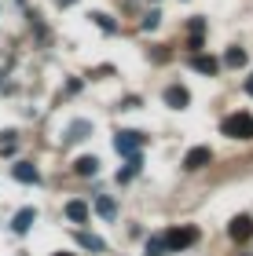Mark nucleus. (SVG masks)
I'll list each match as a JSON object with an SVG mask.
<instances>
[{
  "label": "nucleus",
  "mask_w": 253,
  "mask_h": 256,
  "mask_svg": "<svg viewBox=\"0 0 253 256\" xmlns=\"http://www.w3.org/2000/svg\"><path fill=\"white\" fill-rule=\"evenodd\" d=\"M220 132L227 139H253V114H231V118L220 121Z\"/></svg>",
  "instance_id": "f257e3e1"
},
{
  "label": "nucleus",
  "mask_w": 253,
  "mask_h": 256,
  "mask_svg": "<svg viewBox=\"0 0 253 256\" xmlns=\"http://www.w3.org/2000/svg\"><path fill=\"white\" fill-rule=\"evenodd\" d=\"M165 242V252H180V249H191L198 242V227H172L169 234H162Z\"/></svg>",
  "instance_id": "f03ea898"
},
{
  "label": "nucleus",
  "mask_w": 253,
  "mask_h": 256,
  "mask_svg": "<svg viewBox=\"0 0 253 256\" xmlns=\"http://www.w3.org/2000/svg\"><path fill=\"white\" fill-rule=\"evenodd\" d=\"M143 143H147V136H143V132H132V128H129V132H118V136H114V150H118L121 158L140 154Z\"/></svg>",
  "instance_id": "7ed1b4c3"
},
{
  "label": "nucleus",
  "mask_w": 253,
  "mask_h": 256,
  "mask_svg": "<svg viewBox=\"0 0 253 256\" xmlns=\"http://www.w3.org/2000/svg\"><path fill=\"white\" fill-rule=\"evenodd\" d=\"M209 161H213V150H209V146H191L187 158H183V168L194 172V168H205Z\"/></svg>",
  "instance_id": "20e7f679"
},
{
  "label": "nucleus",
  "mask_w": 253,
  "mask_h": 256,
  "mask_svg": "<svg viewBox=\"0 0 253 256\" xmlns=\"http://www.w3.org/2000/svg\"><path fill=\"white\" fill-rule=\"evenodd\" d=\"M227 234H231L235 242H249L253 238V220L249 216H235L231 224H227Z\"/></svg>",
  "instance_id": "39448f33"
},
{
  "label": "nucleus",
  "mask_w": 253,
  "mask_h": 256,
  "mask_svg": "<svg viewBox=\"0 0 253 256\" xmlns=\"http://www.w3.org/2000/svg\"><path fill=\"white\" fill-rule=\"evenodd\" d=\"M191 102V92L183 88V84H169L165 88V106H172V110H183Z\"/></svg>",
  "instance_id": "423d86ee"
},
{
  "label": "nucleus",
  "mask_w": 253,
  "mask_h": 256,
  "mask_svg": "<svg viewBox=\"0 0 253 256\" xmlns=\"http://www.w3.org/2000/svg\"><path fill=\"white\" fill-rule=\"evenodd\" d=\"M33 224H37V208L26 205V208H19V212H15V220H11V230H15V234H26Z\"/></svg>",
  "instance_id": "0eeeda50"
},
{
  "label": "nucleus",
  "mask_w": 253,
  "mask_h": 256,
  "mask_svg": "<svg viewBox=\"0 0 253 256\" xmlns=\"http://www.w3.org/2000/svg\"><path fill=\"white\" fill-rule=\"evenodd\" d=\"M11 172H15V180H19V183H37V180H41V172L33 168L30 161H19V165L11 168Z\"/></svg>",
  "instance_id": "6e6552de"
},
{
  "label": "nucleus",
  "mask_w": 253,
  "mask_h": 256,
  "mask_svg": "<svg viewBox=\"0 0 253 256\" xmlns=\"http://www.w3.org/2000/svg\"><path fill=\"white\" fill-rule=\"evenodd\" d=\"M191 66L198 70V74H209V77L216 74V70H220V62H216L213 55H194V59H191Z\"/></svg>",
  "instance_id": "1a4fd4ad"
},
{
  "label": "nucleus",
  "mask_w": 253,
  "mask_h": 256,
  "mask_svg": "<svg viewBox=\"0 0 253 256\" xmlns=\"http://www.w3.org/2000/svg\"><path fill=\"white\" fill-rule=\"evenodd\" d=\"M66 220L85 224V220H88V205H85V202H66Z\"/></svg>",
  "instance_id": "9d476101"
},
{
  "label": "nucleus",
  "mask_w": 253,
  "mask_h": 256,
  "mask_svg": "<svg viewBox=\"0 0 253 256\" xmlns=\"http://www.w3.org/2000/svg\"><path fill=\"white\" fill-rule=\"evenodd\" d=\"M140 168H143V158H140V154H132V158H129V165H125V168L118 172V183H129Z\"/></svg>",
  "instance_id": "9b49d317"
},
{
  "label": "nucleus",
  "mask_w": 253,
  "mask_h": 256,
  "mask_svg": "<svg viewBox=\"0 0 253 256\" xmlns=\"http://www.w3.org/2000/svg\"><path fill=\"white\" fill-rule=\"evenodd\" d=\"M85 136H92V121H74L70 132H66V139H70V143H77V139H85Z\"/></svg>",
  "instance_id": "f8f14e48"
},
{
  "label": "nucleus",
  "mask_w": 253,
  "mask_h": 256,
  "mask_svg": "<svg viewBox=\"0 0 253 256\" xmlns=\"http://www.w3.org/2000/svg\"><path fill=\"white\" fill-rule=\"evenodd\" d=\"M77 176H96V172H99V161L96 158H77Z\"/></svg>",
  "instance_id": "ddd939ff"
},
{
  "label": "nucleus",
  "mask_w": 253,
  "mask_h": 256,
  "mask_svg": "<svg viewBox=\"0 0 253 256\" xmlns=\"http://www.w3.org/2000/svg\"><path fill=\"white\" fill-rule=\"evenodd\" d=\"M96 212H99L103 220H114V216H118V205H114V198H99V202H96Z\"/></svg>",
  "instance_id": "4468645a"
},
{
  "label": "nucleus",
  "mask_w": 253,
  "mask_h": 256,
  "mask_svg": "<svg viewBox=\"0 0 253 256\" xmlns=\"http://www.w3.org/2000/svg\"><path fill=\"white\" fill-rule=\"evenodd\" d=\"M224 62H227V66H246V52H242V48H227Z\"/></svg>",
  "instance_id": "2eb2a0df"
},
{
  "label": "nucleus",
  "mask_w": 253,
  "mask_h": 256,
  "mask_svg": "<svg viewBox=\"0 0 253 256\" xmlns=\"http://www.w3.org/2000/svg\"><path fill=\"white\" fill-rule=\"evenodd\" d=\"M147 256H165V242L162 238H151V242H147Z\"/></svg>",
  "instance_id": "dca6fc26"
},
{
  "label": "nucleus",
  "mask_w": 253,
  "mask_h": 256,
  "mask_svg": "<svg viewBox=\"0 0 253 256\" xmlns=\"http://www.w3.org/2000/svg\"><path fill=\"white\" fill-rule=\"evenodd\" d=\"M81 246H85V249H96V252H99V249H103V242H99L96 234H81Z\"/></svg>",
  "instance_id": "f3484780"
},
{
  "label": "nucleus",
  "mask_w": 253,
  "mask_h": 256,
  "mask_svg": "<svg viewBox=\"0 0 253 256\" xmlns=\"http://www.w3.org/2000/svg\"><path fill=\"white\" fill-rule=\"evenodd\" d=\"M99 22V30H107V33H114V22H110V15H92Z\"/></svg>",
  "instance_id": "a211bd4d"
},
{
  "label": "nucleus",
  "mask_w": 253,
  "mask_h": 256,
  "mask_svg": "<svg viewBox=\"0 0 253 256\" xmlns=\"http://www.w3.org/2000/svg\"><path fill=\"white\" fill-rule=\"evenodd\" d=\"M158 22H162V15H158V11H151V15H147V18H143V30H154V26H158Z\"/></svg>",
  "instance_id": "6ab92c4d"
},
{
  "label": "nucleus",
  "mask_w": 253,
  "mask_h": 256,
  "mask_svg": "<svg viewBox=\"0 0 253 256\" xmlns=\"http://www.w3.org/2000/svg\"><path fill=\"white\" fill-rule=\"evenodd\" d=\"M55 4H59V8H70V4H77V0H55Z\"/></svg>",
  "instance_id": "aec40b11"
},
{
  "label": "nucleus",
  "mask_w": 253,
  "mask_h": 256,
  "mask_svg": "<svg viewBox=\"0 0 253 256\" xmlns=\"http://www.w3.org/2000/svg\"><path fill=\"white\" fill-rule=\"evenodd\" d=\"M246 92H249V96H253V80H249V84H246Z\"/></svg>",
  "instance_id": "412c9836"
},
{
  "label": "nucleus",
  "mask_w": 253,
  "mask_h": 256,
  "mask_svg": "<svg viewBox=\"0 0 253 256\" xmlns=\"http://www.w3.org/2000/svg\"><path fill=\"white\" fill-rule=\"evenodd\" d=\"M55 256H70V252H55Z\"/></svg>",
  "instance_id": "4be33fe9"
}]
</instances>
